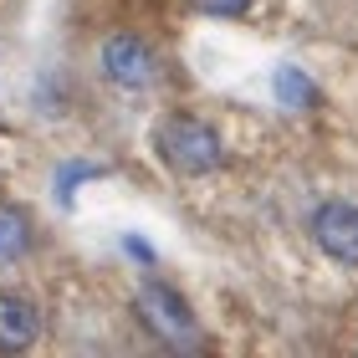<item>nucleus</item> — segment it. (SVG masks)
<instances>
[{
  "label": "nucleus",
  "instance_id": "nucleus-1",
  "mask_svg": "<svg viewBox=\"0 0 358 358\" xmlns=\"http://www.w3.org/2000/svg\"><path fill=\"white\" fill-rule=\"evenodd\" d=\"M154 149H159V159H164L174 174H185V179L215 174L225 159H231V154H225V138L215 134V123L194 118V113H174V118L159 123Z\"/></svg>",
  "mask_w": 358,
  "mask_h": 358
},
{
  "label": "nucleus",
  "instance_id": "nucleus-7",
  "mask_svg": "<svg viewBox=\"0 0 358 358\" xmlns=\"http://www.w3.org/2000/svg\"><path fill=\"white\" fill-rule=\"evenodd\" d=\"M271 92H276V103L292 108V113H302V108L317 103V87H313V77H307L302 67H276L271 72Z\"/></svg>",
  "mask_w": 358,
  "mask_h": 358
},
{
  "label": "nucleus",
  "instance_id": "nucleus-8",
  "mask_svg": "<svg viewBox=\"0 0 358 358\" xmlns=\"http://www.w3.org/2000/svg\"><path fill=\"white\" fill-rule=\"evenodd\" d=\"M108 169L103 164H92V159H67V164L57 169V179H52V189H57V200L62 205H72V189L83 185V179H103Z\"/></svg>",
  "mask_w": 358,
  "mask_h": 358
},
{
  "label": "nucleus",
  "instance_id": "nucleus-4",
  "mask_svg": "<svg viewBox=\"0 0 358 358\" xmlns=\"http://www.w3.org/2000/svg\"><path fill=\"white\" fill-rule=\"evenodd\" d=\"M313 241L328 262L358 271V205L353 200H322L313 210Z\"/></svg>",
  "mask_w": 358,
  "mask_h": 358
},
{
  "label": "nucleus",
  "instance_id": "nucleus-2",
  "mask_svg": "<svg viewBox=\"0 0 358 358\" xmlns=\"http://www.w3.org/2000/svg\"><path fill=\"white\" fill-rule=\"evenodd\" d=\"M134 313L138 322L149 328L159 343L169 348H200V317H194V307L179 297L169 282H138V297H134Z\"/></svg>",
  "mask_w": 358,
  "mask_h": 358
},
{
  "label": "nucleus",
  "instance_id": "nucleus-5",
  "mask_svg": "<svg viewBox=\"0 0 358 358\" xmlns=\"http://www.w3.org/2000/svg\"><path fill=\"white\" fill-rule=\"evenodd\" d=\"M41 338V307L31 297L0 292V353H21Z\"/></svg>",
  "mask_w": 358,
  "mask_h": 358
},
{
  "label": "nucleus",
  "instance_id": "nucleus-3",
  "mask_svg": "<svg viewBox=\"0 0 358 358\" xmlns=\"http://www.w3.org/2000/svg\"><path fill=\"white\" fill-rule=\"evenodd\" d=\"M97 57H103V77L123 92H149L159 83V57L138 31H113Z\"/></svg>",
  "mask_w": 358,
  "mask_h": 358
},
{
  "label": "nucleus",
  "instance_id": "nucleus-6",
  "mask_svg": "<svg viewBox=\"0 0 358 358\" xmlns=\"http://www.w3.org/2000/svg\"><path fill=\"white\" fill-rule=\"evenodd\" d=\"M26 251H31V220L0 200V266H15Z\"/></svg>",
  "mask_w": 358,
  "mask_h": 358
},
{
  "label": "nucleus",
  "instance_id": "nucleus-9",
  "mask_svg": "<svg viewBox=\"0 0 358 358\" xmlns=\"http://www.w3.org/2000/svg\"><path fill=\"white\" fill-rule=\"evenodd\" d=\"M200 15H215V21H236V15H246L256 0H189Z\"/></svg>",
  "mask_w": 358,
  "mask_h": 358
},
{
  "label": "nucleus",
  "instance_id": "nucleus-10",
  "mask_svg": "<svg viewBox=\"0 0 358 358\" xmlns=\"http://www.w3.org/2000/svg\"><path fill=\"white\" fill-rule=\"evenodd\" d=\"M123 251L134 256V262H143V266H154V246H149V241H138V236H123Z\"/></svg>",
  "mask_w": 358,
  "mask_h": 358
}]
</instances>
